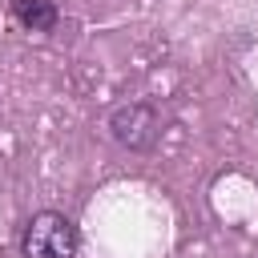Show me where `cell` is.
<instances>
[{
  "mask_svg": "<svg viewBox=\"0 0 258 258\" xmlns=\"http://www.w3.org/2000/svg\"><path fill=\"white\" fill-rule=\"evenodd\" d=\"M109 133L125 145V149H149L161 133V121L153 113V105L145 101H129V105H117L109 113Z\"/></svg>",
  "mask_w": 258,
  "mask_h": 258,
  "instance_id": "obj_2",
  "label": "cell"
},
{
  "mask_svg": "<svg viewBox=\"0 0 258 258\" xmlns=\"http://www.w3.org/2000/svg\"><path fill=\"white\" fill-rule=\"evenodd\" d=\"M8 16L28 32H52L60 20L52 0H8Z\"/></svg>",
  "mask_w": 258,
  "mask_h": 258,
  "instance_id": "obj_3",
  "label": "cell"
},
{
  "mask_svg": "<svg viewBox=\"0 0 258 258\" xmlns=\"http://www.w3.org/2000/svg\"><path fill=\"white\" fill-rule=\"evenodd\" d=\"M77 226L56 214V210H40L28 218L24 234H20V254L24 258H77Z\"/></svg>",
  "mask_w": 258,
  "mask_h": 258,
  "instance_id": "obj_1",
  "label": "cell"
}]
</instances>
